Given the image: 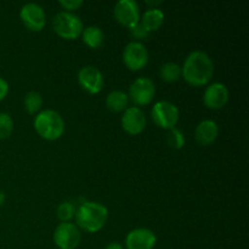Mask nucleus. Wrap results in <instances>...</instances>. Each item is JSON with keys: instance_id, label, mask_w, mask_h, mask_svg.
Masks as SVG:
<instances>
[{"instance_id": "obj_13", "label": "nucleus", "mask_w": 249, "mask_h": 249, "mask_svg": "<svg viewBox=\"0 0 249 249\" xmlns=\"http://www.w3.org/2000/svg\"><path fill=\"white\" fill-rule=\"evenodd\" d=\"M230 99V91L223 83L208 85L203 94V104L209 109H221Z\"/></svg>"}, {"instance_id": "obj_11", "label": "nucleus", "mask_w": 249, "mask_h": 249, "mask_svg": "<svg viewBox=\"0 0 249 249\" xmlns=\"http://www.w3.org/2000/svg\"><path fill=\"white\" fill-rule=\"evenodd\" d=\"M78 83L88 94L96 95L104 88V74L94 66H85L78 73Z\"/></svg>"}, {"instance_id": "obj_23", "label": "nucleus", "mask_w": 249, "mask_h": 249, "mask_svg": "<svg viewBox=\"0 0 249 249\" xmlns=\"http://www.w3.org/2000/svg\"><path fill=\"white\" fill-rule=\"evenodd\" d=\"M14 131V121L11 116L5 112H0V140L10 138Z\"/></svg>"}, {"instance_id": "obj_8", "label": "nucleus", "mask_w": 249, "mask_h": 249, "mask_svg": "<svg viewBox=\"0 0 249 249\" xmlns=\"http://www.w3.org/2000/svg\"><path fill=\"white\" fill-rule=\"evenodd\" d=\"M123 62L133 72L142 70L148 63V51L141 41H130L123 50Z\"/></svg>"}, {"instance_id": "obj_6", "label": "nucleus", "mask_w": 249, "mask_h": 249, "mask_svg": "<svg viewBox=\"0 0 249 249\" xmlns=\"http://www.w3.org/2000/svg\"><path fill=\"white\" fill-rule=\"evenodd\" d=\"M156 94L155 83L147 77H140L131 83L129 88V100L139 106H147L152 102Z\"/></svg>"}, {"instance_id": "obj_24", "label": "nucleus", "mask_w": 249, "mask_h": 249, "mask_svg": "<svg viewBox=\"0 0 249 249\" xmlns=\"http://www.w3.org/2000/svg\"><path fill=\"white\" fill-rule=\"evenodd\" d=\"M130 34L133 36L134 39H136L135 41H140V40H145V39L148 38V32L146 31L145 27L139 22L138 24H135L134 27L130 28Z\"/></svg>"}, {"instance_id": "obj_26", "label": "nucleus", "mask_w": 249, "mask_h": 249, "mask_svg": "<svg viewBox=\"0 0 249 249\" xmlns=\"http://www.w3.org/2000/svg\"><path fill=\"white\" fill-rule=\"evenodd\" d=\"M7 92H9V83L4 78L0 77V101H2L6 97Z\"/></svg>"}, {"instance_id": "obj_25", "label": "nucleus", "mask_w": 249, "mask_h": 249, "mask_svg": "<svg viewBox=\"0 0 249 249\" xmlns=\"http://www.w3.org/2000/svg\"><path fill=\"white\" fill-rule=\"evenodd\" d=\"M58 4L65 9V11L72 12V11H75V10H78L79 7H82L83 1L82 0H61Z\"/></svg>"}, {"instance_id": "obj_10", "label": "nucleus", "mask_w": 249, "mask_h": 249, "mask_svg": "<svg viewBox=\"0 0 249 249\" xmlns=\"http://www.w3.org/2000/svg\"><path fill=\"white\" fill-rule=\"evenodd\" d=\"M19 18L26 28L32 32H40L46 23L45 11L40 5L36 2H28L23 5L19 11Z\"/></svg>"}, {"instance_id": "obj_16", "label": "nucleus", "mask_w": 249, "mask_h": 249, "mask_svg": "<svg viewBox=\"0 0 249 249\" xmlns=\"http://www.w3.org/2000/svg\"><path fill=\"white\" fill-rule=\"evenodd\" d=\"M164 12L160 7H156V9H151L150 7V9L143 12L140 23L150 33V32H155L162 27V24L164 23Z\"/></svg>"}, {"instance_id": "obj_21", "label": "nucleus", "mask_w": 249, "mask_h": 249, "mask_svg": "<svg viewBox=\"0 0 249 249\" xmlns=\"http://www.w3.org/2000/svg\"><path fill=\"white\" fill-rule=\"evenodd\" d=\"M75 212H77V208L73 202H62L57 207L56 213H57V218L60 219L61 223H71V220L75 216Z\"/></svg>"}, {"instance_id": "obj_2", "label": "nucleus", "mask_w": 249, "mask_h": 249, "mask_svg": "<svg viewBox=\"0 0 249 249\" xmlns=\"http://www.w3.org/2000/svg\"><path fill=\"white\" fill-rule=\"evenodd\" d=\"M74 218L78 228L85 232H99L108 220V209L99 202L84 201L75 212Z\"/></svg>"}, {"instance_id": "obj_29", "label": "nucleus", "mask_w": 249, "mask_h": 249, "mask_svg": "<svg viewBox=\"0 0 249 249\" xmlns=\"http://www.w3.org/2000/svg\"><path fill=\"white\" fill-rule=\"evenodd\" d=\"M5 199H6V195H5L4 191H1V190H0V207L4 206Z\"/></svg>"}, {"instance_id": "obj_22", "label": "nucleus", "mask_w": 249, "mask_h": 249, "mask_svg": "<svg viewBox=\"0 0 249 249\" xmlns=\"http://www.w3.org/2000/svg\"><path fill=\"white\" fill-rule=\"evenodd\" d=\"M167 142L174 150H181L185 146L186 142V139H185L184 133L181 130H179L178 128L170 129L169 133L167 135Z\"/></svg>"}, {"instance_id": "obj_5", "label": "nucleus", "mask_w": 249, "mask_h": 249, "mask_svg": "<svg viewBox=\"0 0 249 249\" xmlns=\"http://www.w3.org/2000/svg\"><path fill=\"white\" fill-rule=\"evenodd\" d=\"M151 117L155 124L160 128L170 130L174 129L179 122V108L170 101H158L153 105Z\"/></svg>"}, {"instance_id": "obj_15", "label": "nucleus", "mask_w": 249, "mask_h": 249, "mask_svg": "<svg viewBox=\"0 0 249 249\" xmlns=\"http://www.w3.org/2000/svg\"><path fill=\"white\" fill-rule=\"evenodd\" d=\"M219 135V125L216 122L212 119H204L198 125L196 126L195 130V138L196 141L202 146L212 145L216 140Z\"/></svg>"}, {"instance_id": "obj_14", "label": "nucleus", "mask_w": 249, "mask_h": 249, "mask_svg": "<svg viewBox=\"0 0 249 249\" xmlns=\"http://www.w3.org/2000/svg\"><path fill=\"white\" fill-rule=\"evenodd\" d=\"M157 243L155 232L150 229H134L126 235V249H153Z\"/></svg>"}, {"instance_id": "obj_7", "label": "nucleus", "mask_w": 249, "mask_h": 249, "mask_svg": "<svg viewBox=\"0 0 249 249\" xmlns=\"http://www.w3.org/2000/svg\"><path fill=\"white\" fill-rule=\"evenodd\" d=\"M82 233L73 223H61L53 232V243L58 249H75L80 245Z\"/></svg>"}, {"instance_id": "obj_3", "label": "nucleus", "mask_w": 249, "mask_h": 249, "mask_svg": "<svg viewBox=\"0 0 249 249\" xmlns=\"http://www.w3.org/2000/svg\"><path fill=\"white\" fill-rule=\"evenodd\" d=\"M34 129L44 140L56 141L65 133V121L58 112L44 109L34 118Z\"/></svg>"}, {"instance_id": "obj_28", "label": "nucleus", "mask_w": 249, "mask_h": 249, "mask_svg": "<svg viewBox=\"0 0 249 249\" xmlns=\"http://www.w3.org/2000/svg\"><path fill=\"white\" fill-rule=\"evenodd\" d=\"M162 2H163L162 0H157V1H150V0H147V1H146V4L150 5L151 9H156V7H157L158 5L162 4Z\"/></svg>"}, {"instance_id": "obj_18", "label": "nucleus", "mask_w": 249, "mask_h": 249, "mask_svg": "<svg viewBox=\"0 0 249 249\" xmlns=\"http://www.w3.org/2000/svg\"><path fill=\"white\" fill-rule=\"evenodd\" d=\"M80 36H82L85 45H88L91 49L100 48L105 40L104 31L97 26H89L84 28Z\"/></svg>"}, {"instance_id": "obj_9", "label": "nucleus", "mask_w": 249, "mask_h": 249, "mask_svg": "<svg viewBox=\"0 0 249 249\" xmlns=\"http://www.w3.org/2000/svg\"><path fill=\"white\" fill-rule=\"evenodd\" d=\"M113 15L118 23L129 29L141 19L140 6L135 0H119L114 6Z\"/></svg>"}, {"instance_id": "obj_19", "label": "nucleus", "mask_w": 249, "mask_h": 249, "mask_svg": "<svg viewBox=\"0 0 249 249\" xmlns=\"http://www.w3.org/2000/svg\"><path fill=\"white\" fill-rule=\"evenodd\" d=\"M24 109L29 114H36L43 107V96L38 91H29L24 95L23 99Z\"/></svg>"}, {"instance_id": "obj_12", "label": "nucleus", "mask_w": 249, "mask_h": 249, "mask_svg": "<svg viewBox=\"0 0 249 249\" xmlns=\"http://www.w3.org/2000/svg\"><path fill=\"white\" fill-rule=\"evenodd\" d=\"M122 128L129 135H139L146 128V116L140 107H128L121 119Z\"/></svg>"}, {"instance_id": "obj_17", "label": "nucleus", "mask_w": 249, "mask_h": 249, "mask_svg": "<svg viewBox=\"0 0 249 249\" xmlns=\"http://www.w3.org/2000/svg\"><path fill=\"white\" fill-rule=\"evenodd\" d=\"M129 96L125 92L121 91V90H113L109 92L106 97V107L111 112L114 113H119V112H124L129 106Z\"/></svg>"}, {"instance_id": "obj_4", "label": "nucleus", "mask_w": 249, "mask_h": 249, "mask_svg": "<svg viewBox=\"0 0 249 249\" xmlns=\"http://www.w3.org/2000/svg\"><path fill=\"white\" fill-rule=\"evenodd\" d=\"M53 32L66 40H74L82 36L83 21L74 12L60 11L53 18Z\"/></svg>"}, {"instance_id": "obj_1", "label": "nucleus", "mask_w": 249, "mask_h": 249, "mask_svg": "<svg viewBox=\"0 0 249 249\" xmlns=\"http://www.w3.org/2000/svg\"><path fill=\"white\" fill-rule=\"evenodd\" d=\"M214 74V63L211 56L201 50L187 55L181 67V77L192 87L207 85Z\"/></svg>"}, {"instance_id": "obj_20", "label": "nucleus", "mask_w": 249, "mask_h": 249, "mask_svg": "<svg viewBox=\"0 0 249 249\" xmlns=\"http://www.w3.org/2000/svg\"><path fill=\"white\" fill-rule=\"evenodd\" d=\"M160 78L167 83H175L181 78V67L175 62H167L160 67Z\"/></svg>"}, {"instance_id": "obj_27", "label": "nucleus", "mask_w": 249, "mask_h": 249, "mask_svg": "<svg viewBox=\"0 0 249 249\" xmlns=\"http://www.w3.org/2000/svg\"><path fill=\"white\" fill-rule=\"evenodd\" d=\"M105 249H124V247L119 242H111L105 247Z\"/></svg>"}]
</instances>
